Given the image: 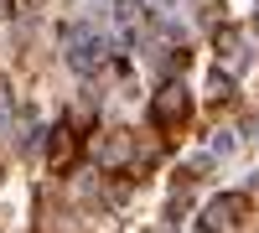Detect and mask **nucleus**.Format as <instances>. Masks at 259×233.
I'll use <instances>...</instances> for the list:
<instances>
[{"instance_id":"f257e3e1","label":"nucleus","mask_w":259,"mask_h":233,"mask_svg":"<svg viewBox=\"0 0 259 233\" xmlns=\"http://www.w3.org/2000/svg\"><path fill=\"white\" fill-rule=\"evenodd\" d=\"M62 47H68V68L83 73V78H94L104 62H109V36H104L94 21H83V26H68L62 31Z\"/></svg>"},{"instance_id":"f03ea898","label":"nucleus","mask_w":259,"mask_h":233,"mask_svg":"<svg viewBox=\"0 0 259 233\" xmlns=\"http://www.w3.org/2000/svg\"><path fill=\"white\" fill-rule=\"evenodd\" d=\"M187 114H192V99H187V83H177V78H166V83H161V94L150 99V124H156V130H166V135H177L182 124H187Z\"/></svg>"},{"instance_id":"7ed1b4c3","label":"nucleus","mask_w":259,"mask_h":233,"mask_svg":"<svg viewBox=\"0 0 259 233\" xmlns=\"http://www.w3.org/2000/svg\"><path fill=\"white\" fill-rule=\"evenodd\" d=\"M244 218H249V192H223V197L207 202L202 228H233V223H244Z\"/></svg>"},{"instance_id":"0eeeda50","label":"nucleus","mask_w":259,"mask_h":233,"mask_svg":"<svg viewBox=\"0 0 259 233\" xmlns=\"http://www.w3.org/2000/svg\"><path fill=\"white\" fill-rule=\"evenodd\" d=\"M233 145H239V140H233L228 130H218V140H212V156H228V151H233Z\"/></svg>"},{"instance_id":"1a4fd4ad","label":"nucleus","mask_w":259,"mask_h":233,"mask_svg":"<svg viewBox=\"0 0 259 233\" xmlns=\"http://www.w3.org/2000/svg\"><path fill=\"white\" fill-rule=\"evenodd\" d=\"M0 16H16V0H0Z\"/></svg>"},{"instance_id":"6e6552de","label":"nucleus","mask_w":259,"mask_h":233,"mask_svg":"<svg viewBox=\"0 0 259 233\" xmlns=\"http://www.w3.org/2000/svg\"><path fill=\"white\" fill-rule=\"evenodd\" d=\"M6 104H11V94H6V78H0V124H6Z\"/></svg>"},{"instance_id":"9d476101","label":"nucleus","mask_w":259,"mask_h":233,"mask_svg":"<svg viewBox=\"0 0 259 233\" xmlns=\"http://www.w3.org/2000/svg\"><path fill=\"white\" fill-rule=\"evenodd\" d=\"M254 31H259V11H254Z\"/></svg>"},{"instance_id":"423d86ee","label":"nucleus","mask_w":259,"mask_h":233,"mask_svg":"<svg viewBox=\"0 0 259 233\" xmlns=\"http://www.w3.org/2000/svg\"><path fill=\"white\" fill-rule=\"evenodd\" d=\"M223 57L233 62V68L244 62V31H239V26H223V31H218V62H223Z\"/></svg>"},{"instance_id":"20e7f679","label":"nucleus","mask_w":259,"mask_h":233,"mask_svg":"<svg viewBox=\"0 0 259 233\" xmlns=\"http://www.w3.org/2000/svg\"><path fill=\"white\" fill-rule=\"evenodd\" d=\"M78 156V135H73V124H57L52 140H47V161H52V171H68Z\"/></svg>"},{"instance_id":"39448f33","label":"nucleus","mask_w":259,"mask_h":233,"mask_svg":"<svg viewBox=\"0 0 259 233\" xmlns=\"http://www.w3.org/2000/svg\"><path fill=\"white\" fill-rule=\"evenodd\" d=\"M130 151H135V140H130V130H109V140L99 145V166H119Z\"/></svg>"}]
</instances>
